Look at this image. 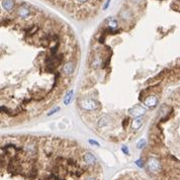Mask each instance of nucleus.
<instances>
[{
  "label": "nucleus",
  "mask_w": 180,
  "mask_h": 180,
  "mask_svg": "<svg viewBox=\"0 0 180 180\" xmlns=\"http://www.w3.org/2000/svg\"><path fill=\"white\" fill-rule=\"evenodd\" d=\"M61 8L73 18L85 20L93 17L103 3V0H46Z\"/></svg>",
  "instance_id": "nucleus-1"
},
{
  "label": "nucleus",
  "mask_w": 180,
  "mask_h": 180,
  "mask_svg": "<svg viewBox=\"0 0 180 180\" xmlns=\"http://www.w3.org/2000/svg\"><path fill=\"white\" fill-rule=\"evenodd\" d=\"M85 180H97V178L95 176H93V175H91V176H88Z\"/></svg>",
  "instance_id": "nucleus-4"
},
{
  "label": "nucleus",
  "mask_w": 180,
  "mask_h": 180,
  "mask_svg": "<svg viewBox=\"0 0 180 180\" xmlns=\"http://www.w3.org/2000/svg\"><path fill=\"white\" fill-rule=\"evenodd\" d=\"M2 8L7 12H11L14 8V2L13 0H1Z\"/></svg>",
  "instance_id": "nucleus-3"
},
{
  "label": "nucleus",
  "mask_w": 180,
  "mask_h": 180,
  "mask_svg": "<svg viewBox=\"0 0 180 180\" xmlns=\"http://www.w3.org/2000/svg\"><path fill=\"white\" fill-rule=\"evenodd\" d=\"M147 164H148V168H149V170L151 171V172H158L161 169L160 161H159L157 158H154V157L149 158Z\"/></svg>",
  "instance_id": "nucleus-2"
}]
</instances>
